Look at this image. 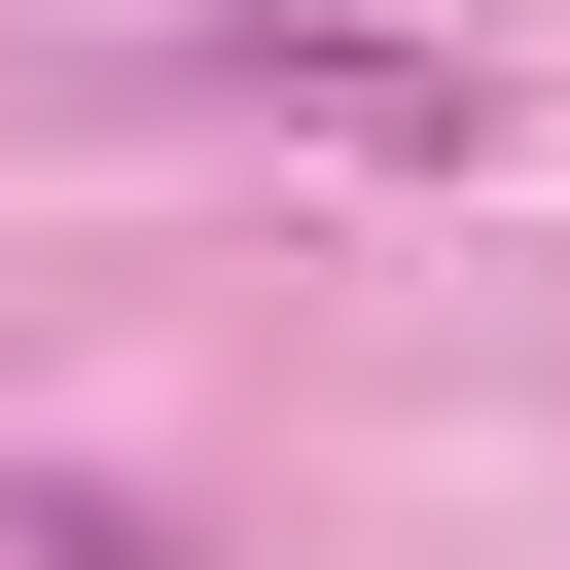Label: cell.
Returning a JSON list of instances; mask_svg holds the SVG:
<instances>
[{"label": "cell", "instance_id": "cell-1", "mask_svg": "<svg viewBox=\"0 0 570 570\" xmlns=\"http://www.w3.org/2000/svg\"><path fill=\"white\" fill-rule=\"evenodd\" d=\"M214 71H285V107H356V142H499V71H463V36H285V0H249Z\"/></svg>", "mask_w": 570, "mask_h": 570}, {"label": "cell", "instance_id": "cell-2", "mask_svg": "<svg viewBox=\"0 0 570 570\" xmlns=\"http://www.w3.org/2000/svg\"><path fill=\"white\" fill-rule=\"evenodd\" d=\"M0 570H178V534H142L107 463H0Z\"/></svg>", "mask_w": 570, "mask_h": 570}]
</instances>
